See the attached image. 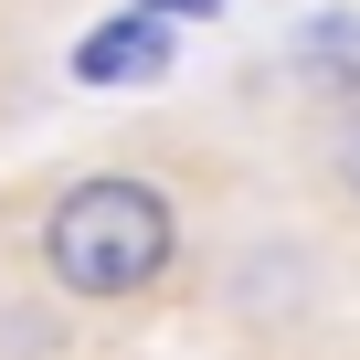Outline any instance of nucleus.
<instances>
[{
	"label": "nucleus",
	"instance_id": "nucleus-1",
	"mask_svg": "<svg viewBox=\"0 0 360 360\" xmlns=\"http://www.w3.org/2000/svg\"><path fill=\"white\" fill-rule=\"evenodd\" d=\"M169 255H180V202L159 180H138V169H85V180H64L43 202V276L75 307L148 297L169 276Z\"/></svg>",
	"mask_w": 360,
	"mask_h": 360
},
{
	"label": "nucleus",
	"instance_id": "nucleus-2",
	"mask_svg": "<svg viewBox=\"0 0 360 360\" xmlns=\"http://www.w3.org/2000/svg\"><path fill=\"white\" fill-rule=\"evenodd\" d=\"M169 53H180V22H159V11H106V22H85L75 32V85H159L169 75Z\"/></svg>",
	"mask_w": 360,
	"mask_h": 360
},
{
	"label": "nucleus",
	"instance_id": "nucleus-3",
	"mask_svg": "<svg viewBox=\"0 0 360 360\" xmlns=\"http://www.w3.org/2000/svg\"><path fill=\"white\" fill-rule=\"evenodd\" d=\"M297 85H318L328 106H360V11L297 22Z\"/></svg>",
	"mask_w": 360,
	"mask_h": 360
},
{
	"label": "nucleus",
	"instance_id": "nucleus-4",
	"mask_svg": "<svg viewBox=\"0 0 360 360\" xmlns=\"http://www.w3.org/2000/svg\"><path fill=\"white\" fill-rule=\"evenodd\" d=\"M328 180L360 202V106H339V127H328Z\"/></svg>",
	"mask_w": 360,
	"mask_h": 360
},
{
	"label": "nucleus",
	"instance_id": "nucleus-5",
	"mask_svg": "<svg viewBox=\"0 0 360 360\" xmlns=\"http://www.w3.org/2000/svg\"><path fill=\"white\" fill-rule=\"evenodd\" d=\"M138 11H159V22H212L223 0H138Z\"/></svg>",
	"mask_w": 360,
	"mask_h": 360
}]
</instances>
